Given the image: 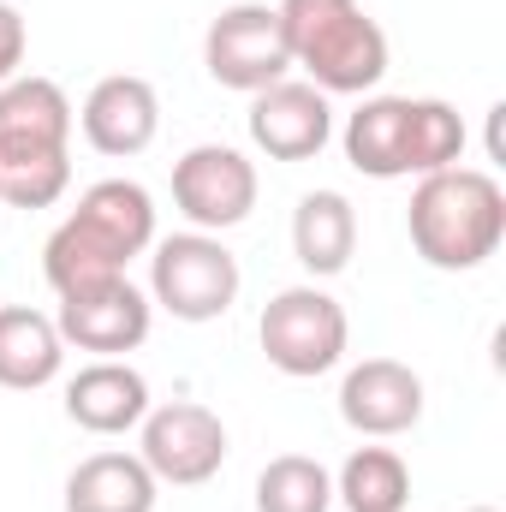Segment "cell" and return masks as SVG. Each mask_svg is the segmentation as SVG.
Listing matches in <instances>:
<instances>
[{
    "mask_svg": "<svg viewBox=\"0 0 506 512\" xmlns=\"http://www.w3.org/2000/svg\"><path fill=\"white\" fill-rule=\"evenodd\" d=\"M137 429H143L137 459L149 465L155 483L197 489V483H209V477L227 465V423H221L209 405H197V399L149 405V417H143Z\"/></svg>",
    "mask_w": 506,
    "mask_h": 512,
    "instance_id": "cell-7",
    "label": "cell"
},
{
    "mask_svg": "<svg viewBox=\"0 0 506 512\" xmlns=\"http://www.w3.org/2000/svg\"><path fill=\"white\" fill-rule=\"evenodd\" d=\"M411 245L429 268L441 274H465L483 268L506 239V191L495 173L477 167H447V173H423L411 191Z\"/></svg>",
    "mask_w": 506,
    "mask_h": 512,
    "instance_id": "cell-2",
    "label": "cell"
},
{
    "mask_svg": "<svg viewBox=\"0 0 506 512\" xmlns=\"http://www.w3.org/2000/svg\"><path fill=\"white\" fill-rule=\"evenodd\" d=\"M334 501L346 512H405L411 507V471L393 447H358L334 477Z\"/></svg>",
    "mask_w": 506,
    "mask_h": 512,
    "instance_id": "cell-20",
    "label": "cell"
},
{
    "mask_svg": "<svg viewBox=\"0 0 506 512\" xmlns=\"http://www.w3.org/2000/svg\"><path fill=\"white\" fill-rule=\"evenodd\" d=\"M24 48H30L24 18H18V6H12V0H0V84H12V78H18Z\"/></svg>",
    "mask_w": 506,
    "mask_h": 512,
    "instance_id": "cell-23",
    "label": "cell"
},
{
    "mask_svg": "<svg viewBox=\"0 0 506 512\" xmlns=\"http://www.w3.org/2000/svg\"><path fill=\"white\" fill-rule=\"evenodd\" d=\"M72 102L54 78H12L0 84V203L48 209L72 185Z\"/></svg>",
    "mask_w": 506,
    "mask_h": 512,
    "instance_id": "cell-1",
    "label": "cell"
},
{
    "mask_svg": "<svg viewBox=\"0 0 506 512\" xmlns=\"http://www.w3.org/2000/svg\"><path fill=\"white\" fill-rule=\"evenodd\" d=\"M78 120H84V137H90L96 155L126 161V155H143L155 143V131H161V96H155L149 78L114 72V78H102L84 96V114Z\"/></svg>",
    "mask_w": 506,
    "mask_h": 512,
    "instance_id": "cell-12",
    "label": "cell"
},
{
    "mask_svg": "<svg viewBox=\"0 0 506 512\" xmlns=\"http://www.w3.org/2000/svg\"><path fill=\"white\" fill-rule=\"evenodd\" d=\"M334 507V477L322 459L280 453L256 477V512H328Z\"/></svg>",
    "mask_w": 506,
    "mask_h": 512,
    "instance_id": "cell-22",
    "label": "cell"
},
{
    "mask_svg": "<svg viewBox=\"0 0 506 512\" xmlns=\"http://www.w3.org/2000/svg\"><path fill=\"white\" fill-rule=\"evenodd\" d=\"M72 215H78L96 239H108L126 262L155 245V197H149L137 179H102V185H90Z\"/></svg>",
    "mask_w": 506,
    "mask_h": 512,
    "instance_id": "cell-17",
    "label": "cell"
},
{
    "mask_svg": "<svg viewBox=\"0 0 506 512\" xmlns=\"http://www.w3.org/2000/svg\"><path fill=\"white\" fill-rule=\"evenodd\" d=\"M352 251H358V209L340 191L298 197V209H292V256L316 280H328V274H340L352 262Z\"/></svg>",
    "mask_w": 506,
    "mask_h": 512,
    "instance_id": "cell-16",
    "label": "cell"
},
{
    "mask_svg": "<svg viewBox=\"0 0 506 512\" xmlns=\"http://www.w3.org/2000/svg\"><path fill=\"white\" fill-rule=\"evenodd\" d=\"M203 66L221 90H268L292 72V48H286V30H280V12L262 6V0H239L227 6L209 36H203Z\"/></svg>",
    "mask_w": 506,
    "mask_h": 512,
    "instance_id": "cell-6",
    "label": "cell"
},
{
    "mask_svg": "<svg viewBox=\"0 0 506 512\" xmlns=\"http://www.w3.org/2000/svg\"><path fill=\"white\" fill-rule=\"evenodd\" d=\"M465 512H495V507H465Z\"/></svg>",
    "mask_w": 506,
    "mask_h": 512,
    "instance_id": "cell-24",
    "label": "cell"
},
{
    "mask_svg": "<svg viewBox=\"0 0 506 512\" xmlns=\"http://www.w3.org/2000/svg\"><path fill=\"white\" fill-rule=\"evenodd\" d=\"M256 340H262V358L280 376L310 382V376H328L346 358L352 322H346V304L334 292H322V286H286V292H274L262 304Z\"/></svg>",
    "mask_w": 506,
    "mask_h": 512,
    "instance_id": "cell-4",
    "label": "cell"
},
{
    "mask_svg": "<svg viewBox=\"0 0 506 512\" xmlns=\"http://www.w3.org/2000/svg\"><path fill=\"white\" fill-rule=\"evenodd\" d=\"M245 126H251V143L268 161H310L334 137V108H328V96L316 84L280 78V84H268V90L251 96Z\"/></svg>",
    "mask_w": 506,
    "mask_h": 512,
    "instance_id": "cell-10",
    "label": "cell"
},
{
    "mask_svg": "<svg viewBox=\"0 0 506 512\" xmlns=\"http://www.w3.org/2000/svg\"><path fill=\"white\" fill-rule=\"evenodd\" d=\"M340 417L358 429V435H405L423 423V376L399 358H364L346 370L340 382Z\"/></svg>",
    "mask_w": 506,
    "mask_h": 512,
    "instance_id": "cell-11",
    "label": "cell"
},
{
    "mask_svg": "<svg viewBox=\"0 0 506 512\" xmlns=\"http://www.w3.org/2000/svg\"><path fill=\"white\" fill-rule=\"evenodd\" d=\"M66 417L90 435H126L149 417V382L126 358H96L66 382Z\"/></svg>",
    "mask_w": 506,
    "mask_h": 512,
    "instance_id": "cell-13",
    "label": "cell"
},
{
    "mask_svg": "<svg viewBox=\"0 0 506 512\" xmlns=\"http://www.w3.org/2000/svg\"><path fill=\"white\" fill-rule=\"evenodd\" d=\"M149 292L167 316L179 322H215L233 310L245 274H239V256L221 245V233H173V239H155L149 245Z\"/></svg>",
    "mask_w": 506,
    "mask_h": 512,
    "instance_id": "cell-5",
    "label": "cell"
},
{
    "mask_svg": "<svg viewBox=\"0 0 506 512\" xmlns=\"http://www.w3.org/2000/svg\"><path fill=\"white\" fill-rule=\"evenodd\" d=\"M405 114L411 96H364L346 120V161L370 179H405Z\"/></svg>",
    "mask_w": 506,
    "mask_h": 512,
    "instance_id": "cell-18",
    "label": "cell"
},
{
    "mask_svg": "<svg viewBox=\"0 0 506 512\" xmlns=\"http://www.w3.org/2000/svg\"><path fill=\"white\" fill-rule=\"evenodd\" d=\"M42 274H48V286H54L60 298H72V292H90V286L120 280V274H126V256L114 251L108 239H96L78 215H66V221L48 233V245H42Z\"/></svg>",
    "mask_w": 506,
    "mask_h": 512,
    "instance_id": "cell-19",
    "label": "cell"
},
{
    "mask_svg": "<svg viewBox=\"0 0 506 512\" xmlns=\"http://www.w3.org/2000/svg\"><path fill=\"white\" fill-rule=\"evenodd\" d=\"M274 12L292 66H304L322 96H370L387 78V30L358 0H280Z\"/></svg>",
    "mask_w": 506,
    "mask_h": 512,
    "instance_id": "cell-3",
    "label": "cell"
},
{
    "mask_svg": "<svg viewBox=\"0 0 506 512\" xmlns=\"http://www.w3.org/2000/svg\"><path fill=\"white\" fill-rule=\"evenodd\" d=\"M173 203L197 233H227L251 221L256 209V167L233 143H197L173 161Z\"/></svg>",
    "mask_w": 506,
    "mask_h": 512,
    "instance_id": "cell-8",
    "label": "cell"
},
{
    "mask_svg": "<svg viewBox=\"0 0 506 512\" xmlns=\"http://www.w3.org/2000/svg\"><path fill=\"white\" fill-rule=\"evenodd\" d=\"M465 161V120L453 102L441 96H411V114H405V167L423 179V173H447Z\"/></svg>",
    "mask_w": 506,
    "mask_h": 512,
    "instance_id": "cell-21",
    "label": "cell"
},
{
    "mask_svg": "<svg viewBox=\"0 0 506 512\" xmlns=\"http://www.w3.org/2000/svg\"><path fill=\"white\" fill-rule=\"evenodd\" d=\"M161 483L137 453H90L66 477V512H155Z\"/></svg>",
    "mask_w": 506,
    "mask_h": 512,
    "instance_id": "cell-15",
    "label": "cell"
},
{
    "mask_svg": "<svg viewBox=\"0 0 506 512\" xmlns=\"http://www.w3.org/2000/svg\"><path fill=\"white\" fill-rule=\"evenodd\" d=\"M66 364V340L54 328V316L30 310V304H6L0 310V387L30 393L48 387Z\"/></svg>",
    "mask_w": 506,
    "mask_h": 512,
    "instance_id": "cell-14",
    "label": "cell"
},
{
    "mask_svg": "<svg viewBox=\"0 0 506 512\" xmlns=\"http://www.w3.org/2000/svg\"><path fill=\"white\" fill-rule=\"evenodd\" d=\"M149 322H155V304L131 286L126 274L108 280V286H90V292H72L60 298V340L78 346V352H96V358H120V352H137L149 340Z\"/></svg>",
    "mask_w": 506,
    "mask_h": 512,
    "instance_id": "cell-9",
    "label": "cell"
}]
</instances>
